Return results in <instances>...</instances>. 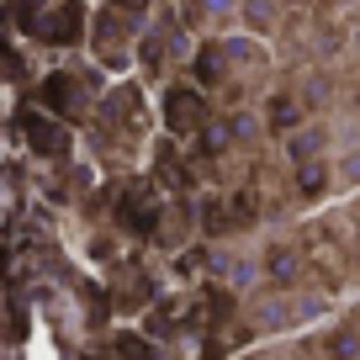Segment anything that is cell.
Wrapping results in <instances>:
<instances>
[{"label": "cell", "instance_id": "1", "mask_svg": "<svg viewBox=\"0 0 360 360\" xmlns=\"http://www.w3.org/2000/svg\"><path fill=\"white\" fill-rule=\"evenodd\" d=\"M37 27H43L48 43H69V37L85 27V11H79V6H58V11H48V22H37Z\"/></svg>", "mask_w": 360, "mask_h": 360}, {"label": "cell", "instance_id": "2", "mask_svg": "<svg viewBox=\"0 0 360 360\" xmlns=\"http://www.w3.org/2000/svg\"><path fill=\"white\" fill-rule=\"evenodd\" d=\"M169 112H175V117H169L175 127H191L202 106H196V96H186V90H180V96H169Z\"/></svg>", "mask_w": 360, "mask_h": 360}, {"label": "cell", "instance_id": "3", "mask_svg": "<svg viewBox=\"0 0 360 360\" xmlns=\"http://www.w3.org/2000/svg\"><path fill=\"white\" fill-rule=\"evenodd\" d=\"M32 143L37 148H64V138H58L53 127H32Z\"/></svg>", "mask_w": 360, "mask_h": 360}, {"label": "cell", "instance_id": "4", "mask_svg": "<svg viewBox=\"0 0 360 360\" xmlns=\"http://www.w3.org/2000/svg\"><path fill=\"white\" fill-rule=\"evenodd\" d=\"M127 6H143V0H127Z\"/></svg>", "mask_w": 360, "mask_h": 360}]
</instances>
